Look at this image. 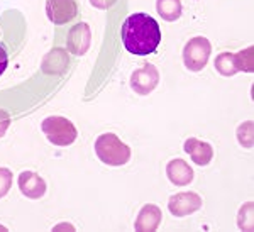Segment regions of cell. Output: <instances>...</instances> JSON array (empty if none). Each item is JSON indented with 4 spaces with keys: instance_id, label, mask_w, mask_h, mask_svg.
<instances>
[{
    "instance_id": "1",
    "label": "cell",
    "mask_w": 254,
    "mask_h": 232,
    "mask_svg": "<svg viewBox=\"0 0 254 232\" xmlns=\"http://www.w3.org/2000/svg\"><path fill=\"white\" fill-rule=\"evenodd\" d=\"M121 34L126 50L137 56L153 55L161 43V29L156 19L142 12L129 15L124 20Z\"/></svg>"
},
{
    "instance_id": "2",
    "label": "cell",
    "mask_w": 254,
    "mask_h": 232,
    "mask_svg": "<svg viewBox=\"0 0 254 232\" xmlns=\"http://www.w3.org/2000/svg\"><path fill=\"white\" fill-rule=\"evenodd\" d=\"M95 154L107 166H124L130 160V148L119 139L116 134L105 132L97 137Z\"/></svg>"
},
{
    "instance_id": "3",
    "label": "cell",
    "mask_w": 254,
    "mask_h": 232,
    "mask_svg": "<svg viewBox=\"0 0 254 232\" xmlns=\"http://www.w3.org/2000/svg\"><path fill=\"white\" fill-rule=\"evenodd\" d=\"M41 127H43V132L48 137V141L55 146H69L75 142L76 136H78L73 122L61 116L46 117Z\"/></svg>"
},
{
    "instance_id": "4",
    "label": "cell",
    "mask_w": 254,
    "mask_h": 232,
    "mask_svg": "<svg viewBox=\"0 0 254 232\" xmlns=\"http://www.w3.org/2000/svg\"><path fill=\"white\" fill-rule=\"evenodd\" d=\"M215 70L224 76H232L237 71L253 73L254 71V48L249 46L246 50L236 53H222L215 59Z\"/></svg>"
},
{
    "instance_id": "5",
    "label": "cell",
    "mask_w": 254,
    "mask_h": 232,
    "mask_svg": "<svg viewBox=\"0 0 254 232\" xmlns=\"http://www.w3.org/2000/svg\"><path fill=\"white\" fill-rule=\"evenodd\" d=\"M210 53V41L198 36V38H193L187 43L185 50H183V63L190 71H200L208 63Z\"/></svg>"
},
{
    "instance_id": "6",
    "label": "cell",
    "mask_w": 254,
    "mask_h": 232,
    "mask_svg": "<svg viewBox=\"0 0 254 232\" xmlns=\"http://www.w3.org/2000/svg\"><path fill=\"white\" fill-rule=\"evenodd\" d=\"M159 83V71L153 64H142L139 70L130 75V88L137 95H147L158 87Z\"/></svg>"
},
{
    "instance_id": "7",
    "label": "cell",
    "mask_w": 254,
    "mask_h": 232,
    "mask_svg": "<svg viewBox=\"0 0 254 232\" xmlns=\"http://www.w3.org/2000/svg\"><path fill=\"white\" fill-rule=\"evenodd\" d=\"M200 209H202V197L193 192L176 193L168 202V210L175 217H187V215L193 214Z\"/></svg>"
},
{
    "instance_id": "8",
    "label": "cell",
    "mask_w": 254,
    "mask_h": 232,
    "mask_svg": "<svg viewBox=\"0 0 254 232\" xmlns=\"http://www.w3.org/2000/svg\"><path fill=\"white\" fill-rule=\"evenodd\" d=\"M48 19L56 26H63L73 20L78 14L75 0H48L46 2Z\"/></svg>"
},
{
    "instance_id": "9",
    "label": "cell",
    "mask_w": 254,
    "mask_h": 232,
    "mask_svg": "<svg viewBox=\"0 0 254 232\" xmlns=\"http://www.w3.org/2000/svg\"><path fill=\"white\" fill-rule=\"evenodd\" d=\"M68 51L71 55L81 56L88 51L90 44H92V31H90L87 22H80L73 26L68 32Z\"/></svg>"
},
{
    "instance_id": "10",
    "label": "cell",
    "mask_w": 254,
    "mask_h": 232,
    "mask_svg": "<svg viewBox=\"0 0 254 232\" xmlns=\"http://www.w3.org/2000/svg\"><path fill=\"white\" fill-rule=\"evenodd\" d=\"M17 185H19L20 193L27 198H32V200H38V198L44 197V193H46V181L34 172L20 173Z\"/></svg>"
},
{
    "instance_id": "11",
    "label": "cell",
    "mask_w": 254,
    "mask_h": 232,
    "mask_svg": "<svg viewBox=\"0 0 254 232\" xmlns=\"http://www.w3.org/2000/svg\"><path fill=\"white\" fill-rule=\"evenodd\" d=\"M163 214L159 210V207L153 205V203H146L137 214V219L134 222V227L139 232H153L156 231L161 224Z\"/></svg>"
},
{
    "instance_id": "12",
    "label": "cell",
    "mask_w": 254,
    "mask_h": 232,
    "mask_svg": "<svg viewBox=\"0 0 254 232\" xmlns=\"http://www.w3.org/2000/svg\"><path fill=\"white\" fill-rule=\"evenodd\" d=\"M187 154H190L191 161L198 166H207L208 163L214 158V149L212 146L205 141H200L196 137H190V139L185 141V146H183Z\"/></svg>"
},
{
    "instance_id": "13",
    "label": "cell",
    "mask_w": 254,
    "mask_h": 232,
    "mask_svg": "<svg viewBox=\"0 0 254 232\" xmlns=\"http://www.w3.org/2000/svg\"><path fill=\"white\" fill-rule=\"evenodd\" d=\"M166 174L170 180L176 186H187L193 181V170L185 160H171L166 165Z\"/></svg>"
},
{
    "instance_id": "14",
    "label": "cell",
    "mask_w": 254,
    "mask_h": 232,
    "mask_svg": "<svg viewBox=\"0 0 254 232\" xmlns=\"http://www.w3.org/2000/svg\"><path fill=\"white\" fill-rule=\"evenodd\" d=\"M69 64L68 53L61 48H55L46 55V58L43 61V71L48 75H61L66 71Z\"/></svg>"
},
{
    "instance_id": "15",
    "label": "cell",
    "mask_w": 254,
    "mask_h": 232,
    "mask_svg": "<svg viewBox=\"0 0 254 232\" xmlns=\"http://www.w3.org/2000/svg\"><path fill=\"white\" fill-rule=\"evenodd\" d=\"M156 10L165 20L173 22L182 15V0H156Z\"/></svg>"
},
{
    "instance_id": "16",
    "label": "cell",
    "mask_w": 254,
    "mask_h": 232,
    "mask_svg": "<svg viewBox=\"0 0 254 232\" xmlns=\"http://www.w3.org/2000/svg\"><path fill=\"white\" fill-rule=\"evenodd\" d=\"M237 141H239V144L244 146V148H248V149L253 148V122L251 120L239 125V129H237Z\"/></svg>"
},
{
    "instance_id": "17",
    "label": "cell",
    "mask_w": 254,
    "mask_h": 232,
    "mask_svg": "<svg viewBox=\"0 0 254 232\" xmlns=\"http://www.w3.org/2000/svg\"><path fill=\"white\" fill-rule=\"evenodd\" d=\"M12 186V173L7 168H0V198H3L9 193Z\"/></svg>"
},
{
    "instance_id": "18",
    "label": "cell",
    "mask_w": 254,
    "mask_h": 232,
    "mask_svg": "<svg viewBox=\"0 0 254 232\" xmlns=\"http://www.w3.org/2000/svg\"><path fill=\"white\" fill-rule=\"evenodd\" d=\"M9 125H10V116L7 112L0 111V137L5 136L7 129H9Z\"/></svg>"
},
{
    "instance_id": "19",
    "label": "cell",
    "mask_w": 254,
    "mask_h": 232,
    "mask_svg": "<svg viewBox=\"0 0 254 232\" xmlns=\"http://www.w3.org/2000/svg\"><path fill=\"white\" fill-rule=\"evenodd\" d=\"M117 0H90V3H92L95 9H100V10H107L110 7L116 3Z\"/></svg>"
},
{
    "instance_id": "20",
    "label": "cell",
    "mask_w": 254,
    "mask_h": 232,
    "mask_svg": "<svg viewBox=\"0 0 254 232\" xmlns=\"http://www.w3.org/2000/svg\"><path fill=\"white\" fill-rule=\"evenodd\" d=\"M7 64H9V56H7V51L3 50V46H0V76L7 70Z\"/></svg>"
}]
</instances>
